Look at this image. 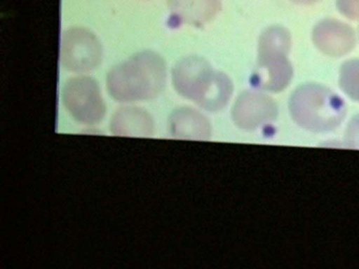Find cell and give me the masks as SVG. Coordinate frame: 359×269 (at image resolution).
I'll use <instances>...</instances> for the list:
<instances>
[{"mask_svg": "<svg viewBox=\"0 0 359 269\" xmlns=\"http://www.w3.org/2000/svg\"><path fill=\"white\" fill-rule=\"evenodd\" d=\"M165 81L167 65L163 57L152 50H142L113 67L107 85L115 100L136 102L158 96Z\"/></svg>", "mask_w": 359, "mask_h": 269, "instance_id": "obj_1", "label": "cell"}, {"mask_svg": "<svg viewBox=\"0 0 359 269\" xmlns=\"http://www.w3.org/2000/svg\"><path fill=\"white\" fill-rule=\"evenodd\" d=\"M172 81L182 96L207 111L222 109L232 92L230 79L224 74L214 71L205 59L198 56L178 61L172 71Z\"/></svg>", "mask_w": 359, "mask_h": 269, "instance_id": "obj_2", "label": "cell"}, {"mask_svg": "<svg viewBox=\"0 0 359 269\" xmlns=\"http://www.w3.org/2000/svg\"><path fill=\"white\" fill-rule=\"evenodd\" d=\"M292 46L290 32L280 25L264 29L258 42V65L255 77L264 88H281L292 78L287 55Z\"/></svg>", "mask_w": 359, "mask_h": 269, "instance_id": "obj_3", "label": "cell"}, {"mask_svg": "<svg viewBox=\"0 0 359 269\" xmlns=\"http://www.w3.org/2000/svg\"><path fill=\"white\" fill-rule=\"evenodd\" d=\"M62 102L75 120L88 125L100 123L106 113L100 86L88 76H79L67 82L62 90Z\"/></svg>", "mask_w": 359, "mask_h": 269, "instance_id": "obj_4", "label": "cell"}, {"mask_svg": "<svg viewBox=\"0 0 359 269\" xmlns=\"http://www.w3.org/2000/svg\"><path fill=\"white\" fill-rule=\"evenodd\" d=\"M102 61V46L95 34L85 27L66 29L60 42V62L74 73L93 71Z\"/></svg>", "mask_w": 359, "mask_h": 269, "instance_id": "obj_5", "label": "cell"}, {"mask_svg": "<svg viewBox=\"0 0 359 269\" xmlns=\"http://www.w3.org/2000/svg\"><path fill=\"white\" fill-rule=\"evenodd\" d=\"M312 39L316 48L332 57L344 56L354 48L356 34L352 27L335 18H325L313 27Z\"/></svg>", "mask_w": 359, "mask_h": 269, "instance_id": "obj_6", "label": "cell"}, {"mask_svg": "<svg viewBox=\"0 0 359 269\" xmlns=\"http://www.w3.org/2000/svg\"><path fill=\"white\" fill-rule=\"evenodd\" d=\"M171 16L182 23L205 25L213 20L222 8V0H167Z\"/></svg>", "mask_w": 359, "mask_h": 269, "instance_id": "obj_7", "label": "cell"}, {"mask_svg": "<svg viewBox=\"0 0 359 269\" xmlns=\"http://www.w3.org/2000/svg\"><path fill=\"white\" fill-rule=\"evenodd\" d=\"M111 130L117 136H151L154 132L152 117L138 107H123L113 116Z\"/></svg>", "mask_w": 359, "mask_h": 269, "instance_id": "obj_8", "label": "cell"}, {"mask_svg": "<svg viewBox=\"0 0 359 269\" xmlns=\"http://www.w3.org/2000/svg\"><path fill=\"white\" fill-rule=\"evenodd\" d=\"M170 130L177 138L205 140L211 134V125L199 111L191 107H182L172 113Z\"/></svg>", "mask_w": 359, "mask_h": 269, "instance_id": "obj_9", "label": "cell"}, {"mask_svg": "<svg viewBox=\"0 0 359 269\" xmlns=\"http://www.w3.org/2000/svg\"><path fill=\"white\" fill-rule=\"evenodd\" d=\"M340 85L348 94L359 97V59L346 61L340 69Z\"/></svg>", "mask_w": 359, "mask_h": 269, "instance_id": "obj_10", "label": "cell"}, {"mask_svg": "<svg viewBox=\"0 0 359 269\" xmlns=\"http://www.w3.org/2000/svg\"><path fill=\"white\" fill-rule=\"evenodd\" d=\"M338 12L351 20H359V0H336Z\"/></svg>", "mask_w": 359, "mask_h": 269, "instance_id": "obj_11", "label": "cell"}, {"mask_svg": "<svg viewBox=\"0 0 359 269\" xmlns=\"http://www.w3.org/2000/svg\"><path fill=\"white\" fill-rule=\"evenodd\" d=\"M290 1L298 4V6H313V4H317L320 0H290Z\"/></svg>", "mask_w": 359, "mask_h": 269, "instance_id": "obj_12", "label": "cell"}]
</instances>
